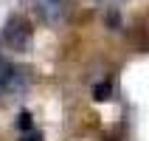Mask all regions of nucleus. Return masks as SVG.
Listing matches in <instances>:
<instances>
[{"mask_svg":"<svg viewBox=\"0 0 149 141\" xmlns=\"http://www.w3.org/2000/svg\"><path fill=\"white\" fill-rule=\"evenodd\" d=\"M23 141H42V135L37 133V130H31V127H28V130H23Z\"/></svg>","mask_w":149,"mask_h":141,"instance_id":"nucleus-5","label":"nucleus"},{"mask_svg":"<svg viewBox=\"0 0 149 141\" xmlns=\"http://www.w3.org/2000/svg\"><path fill=\"white\" fill-rule=\"evenodd\" d=\"M3 40H6V45L11 51H28V45H31V28H28V23L23 17H11L6 23V28H3Z\"/></svg>","mask_w":149,"mask_h":141,"instance_id":"nucleus-2","label":"nucleus"},{"mask_svg":"<svg viewBox=\"0 0 149 141\" xmlns=\"http://www.w3.org/2000/svg\"><path fill=\"white\" fill-rule=\"evenodd\" d=\"M99 3H107V6H110V3H118V0H99Z\"/></svg>","mask_w":149,"mask_h":141,"instance_id":"nucleus-6","label":"nucleus"},{"mask_svg":"<svg viewBox=\"0 0 149 141\" xmlns=\"http://www.w3.org/2000/svg\"><path fill=\"white\" fill-rule=\"evenodd\" d=\"M110 93H113V85H99L96 88V99H110Z\"/></svg>","mask_w":149,"mask_h":141,"instance_id":"nucleus-4","label":"nucleus"},{"mask_svg":"<svg viewBox=\"0 0 149 141\" xmlns=\"http://www.w3.org/2000/svg\"><path fill=\"white\" fill-rule=\"evenodd\" d=\"M25 85H28L25 71L23 68H14L3 54H0V96H6V93H23Z\"/></svg>","mask_w":149,"mask_h":141,"instance_id":"nucleus-1","label":"nucleus"},{"mask_svg":"<svg viewBox=\"0 0 149 141\" xmlns=\"http://www.w3.org/2000/svg\"><path fill=\"white\" fill-rule=\"evenodd\" d=\"M37 11L48 25H62L68 20V0H37Z\"/></svg>","mask_w":149,"mask_h":141,"instance_id":"nucleus-3","label":"nucleus"}]
</instances>
